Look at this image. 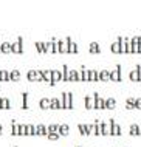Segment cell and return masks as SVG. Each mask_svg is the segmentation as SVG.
<instances>
[{
  "instance_id": "cell-23",
  "label": "cell",
  "mask_w": 141,
  "mask_h": 147,
  "mask_svg": "<svg viewBox=\"0 0 141 147\" xmlns=\"http://www.w3.org/2000/svg\"><path fill=\"white\" fill-rule=\"evenodd\" d=\"M59 43V53H68V45H67V40H58Z\"/></svg>"
},
{
  "instance_id": "cell-9",
  "label": "cell",
  "mask_w": 141,
  "mask_h": 147,
  "mask_svg": "<svg viewBox=\"0 0 141 147\" xmlns=\"http://www.w3.org/2000/svg\"><path fill=\"white\" fill-rule=\"evenodd\" d=\"M51 81H54L58 84L59 81H62V70L56 68V70H51Z\"/></svg>"
},
{
  "instance_id": "cell-34",
  "label": "cell",
  "mask_w": 141,
  "mask_h": 147,
  "mask_svg": "<svg viewBox=\"0 0 141 147\" xmlns=\"http://www.w3.org/2000/svg\"><path fill=\"white\" fill-rule=\"evenodd\" d=\"M26 135H31V136H36V127L31 124H26Z\"/></svg>"
},
{
  "instance_id": "cell-16",
  "label": "cell",
  "mask_w": 141,
  "mask_h": 147,
  "mask_svg": "<svg viewBox=\"0 0 141 147\" xmlns=\"http://www.w3.org/2000/svg\"><path fill=\"white\" fill-rule=\"evenodd\" d=\"M129 133L132 135V136H140L141 135V129L138 124H132L130 125V130H129Z\"/></svg>"
},
{
  "instance_id": "cell-41",
  "label": "cell",
  "mask_w": 141,
  "mask_h": 147,
  "mask_svg": "<svg viewBox=\"0 0 141 147\" xmlns=\"http://www.w3.org/2000/svg\"><path fill=\"white\" fill-rule=\"evenodd\" d=\"M48 132H58V124H50L47 127Z\"/></svg>"
},
{
  "instance_id": "cell-28",
  "label": "cell",
  "mask_w": 141,
  "mask_h": 147,
  "mask_svg": "<svg viewBox=\"0 0 141 147\" xmlns=\"http://www.w3.org/2000/svg\"><path fill=\"white\" fill-rule=\"evenodd\" d=\"M68 68H70V67H68L67 63L62 65V81L64 82H68Z\"/></svg>"
},
{
  "instance_id": "cell-21",
  "label": "cell",
  "mask_w": 141,
  "mask_h": 147,
  "mask_svg": "<svg viewBox=\"0 0 141 147\" xmlns=\"http://www.w3.org/2000/svg\"><path fill=\"white\" fill-rule=\"evenodd\" d=\"M90 53H93V54H99L101 53V47H99L98 42H92L90 43Z\"/></svg>"
},
{
  "instance_id": "cell-26",
  "label": "cell",
  "mask_w": 141,
  "mask_h": 147,
  "mask_svg": "<svg viewBox=\"0 0 141 147\" xmlns=\"http://www.w3.org/2000/svg\"><path fill=\"white\" fill-rule=\"evenodd\" d=\"M9 99L8 98H0V109H3V110H8L9 109Z\"/></svg>"
},
{
  "instance_id": "cell-4",
  "label": "cell",
  "mask_w": 141,
  "mask_h": 147,
  "mask_svg": "<svg viewBox=\"0 0 141 147\" xmlns=\"http://www.w3.org/2000/svg\"><path fill=\"white\" fill-rule=\"evenodd\" d=\"M108 81H113V82H121V81H123V79H121V65H119V63H116L115 70L110 71Z\"/></svg>"
},
{
  "instance_id": "cell-42",
  "label": "cell",
  "mask_w": 141,
  "mask_h": 147,
  "mask_svg": "<svg viewBox=\"0 0 141 147\" xmlns=\"http://www.w3.org/2000/svg\"><path fill=\"white\" fill-rule=\"evenodd\" d=\"M134 102H135V109H141V98L134 99Z\"/></svg>"
},
{
  "instance_id": "cell-40",
  "label": "cell",
  "mask_w": 141,
  "mask_h": 147,
  "mask_svg": "<svg viewBox=\"0 0 141 147\" xmlns=\"http://www.w3.org/2000/svg\"><path fill=\"white\" fill-rule=\"evenodd\" d=\"M87 135H95V125L87 124Z\"/></svg>"
},
{
  "instance_id": "cell-2",
  "label": "cell",
  "mask_w": 141,
  "mask_h": 147,
  "mask_svg": "<svg viewBox=\"0 0 141 147\" xmlns=\"http://www.w3.org/2000/svg\"><path fill=\"white\" fill-rule=\"evenodd\" d=\"M108 130H110L112 136H121V125L115 124V119L113 118L108 119Z\"/></svg>"
},
{
  "instance_id": "cell-11",
  "label": "cell",
  "mask_w": 141,
  "mask_h": 147,
  "mask_svg": "<svg viewBox=\"0 0 141 147\" xmlns=\"http://www.w3.org/2000/svg\"><path fill=\"white\" fill-rule=\"evenodd\" d=\"M84 104H85V109H88V110L95 109V98L93 96H85L84 98Z\"/></svg>"
},
{
  "instance_id": "cell-31",
  "label": "cell",
  "mask_w": 141,
  "mask_h": 147,
  "mask_svg": "<svg viewBox=\"0 0 141 147\" xmlns=\"http://www.w3.org/2000/svg\"><path fill=\"white\" fill-rule=\"evenodd\" d=\"M110 50H112V53H115V54H121V48H119V42L116 40L115 43H112V45H110Z\"/></svg>"
},
{
  "instance_id": "cell-45",
  "label": "cell",
  "mask_w": 141,
  "mask_h": 147,
  "mask_svg": "<svg viewBox=\"0 0 141 147\" xmlns=\"http://www.w3.org/2000/svg\"><path fill=\"white\" fill-rule=\"evenodd\" d=\"M78 147H79V146H78Z\"/></svg>"
},
{
  "instance_id": "cell-37",
  "label": "cell",
  "mask_w": 141,
  "mask_h": 147,
  "mask_svg": "<svg viewBox=\"0 0 141 147\" xmlns=\"http://www.w3.org/2000/svg\"><path fill=\"white\" fill-rule=\"evenodd\" d=\"M78 129L82 136H87V124H78Z\"/></svg>"
},
{
  "instance_id": "cell-32",
  "label": "cell",
  "mask_w": 141,
  "mask_h": 147,
  "mask_svg": "<svg viewBox=\"0 0 141 147\" xmlns=\"http://www.w3.org/2000/svg\"><path fill=\"white\" fill-rule=\"evenodd\" d=\"M22 109L23 110L28 109V93H26V91H23V93H22Z\"/></svg>"
},
{
  "instance_id": "cell-7",
  "label": "cell",
  "mask_w": 141,
  "mask_h": 147,
  "mask_svg": "<svg viewBox=\"0 0 141 147\" xmlns=\"http://www.w3.org/2000/svg\"><path fill=\"white\" fill-rule=\"evenodd\" d=\"M93 98H95V109L96 110H101V109H104V99L99 96V93H93Z\"/></svg>"
},
{
  "instance_id": "cell-24",
  "label": "cell",
  "mask_w": 141,
  "mask_h": 147,
  "mask_svg": "<svg viewBox=\"0 0 141 147\" xmlns=\"http://www.w3.org/2000/svg\"><path fill=\"white\" fill-rule=\"evenodd\" d=\"M9 51H11V43L9 42L0 43V53H9Z\"/></svg>"
},
{
  "instance_id": "cell-6",
  "label": "cell",
  "mask_w": 141,
  "mask_h": 147,
  "mask_svg": "<svg viewBox=\"0 0 141 147\" xmlns=\"http://www.w3.org/2000/svg\"><path fill=\"white\" fill-rule=\"evenodd\" d=\"M140 67H141V65H135V68L130 70V73H129V79H130V81L141 82V81H140V70H138Z\"/></svg>"
},
{
  "instance_id": "cell-36",
  "label": "cell",
  "mask_w": 141,
  "mask_h": 147,
  "mask_svg": "<svg viewBox=\"0 0 141 147\" xmlns=\"http://www.w3.org/2000/svg\"><path fill=\"white\" fill-rule=\"evenodd\" d=\"M11 135H13V136H17V122L14 121H11Z\"/></svg>"
},
{
  "instance_id": "cell-27",
  "label": "cell",
  "mask_w": 141,
  "mask_h": 147,
  "mask_svg": "<svg viewBox=\"0 0 141 147\" xmlns=\"http://www.w3.org/2000/svg\"><path fill=\"white\" fill-rule=\"evenodd\" d=\"M20 79V71L19 70H11L9 71V81H19Z\"/></svg>"
},
{
  "instance_id": "cell-1",
  "label": "cell",
  "mask_w": 141,
  "mask_h": 147,
  "mask_svg": "<svg viewBox=\"0 0 141 147\" xmlns=\"http://www.w3.org/2000/svg\"><path fill=\"white\" fill-rule=\"evenodd\" d=\"M59 99V104L62 105V109H67V110H73V94L71 91H64L60 94Z\"/></svg>"
},
{
  "instance_id": "cell-29",
  "label": "cell",
  "mask_w": 141,
  "mask_h": 147,
  "mask_svg": "<svg viewBox=\"0 0 141 147\" xmlns=\"http://www.w3.org/2000/svg\"><path fill=\"white\" fill-rule=\"evenodd\" d=\"M9 81V71L8 70H0V82Z\"/></svg>"
},
{
  "instance_id": "cell-5",
  "label": "cell",
  "mask_w": 141,
  "mask_h": 147,
  "mask_svg": "<svg viewBox=\"0 0 141 147\" xmlns=\"http://www.w3.org/2000/svg\"><path fill=\"white\" fill-rule=\"evenodd\" d=\"M26 78H28V81H33V82H42V81H43L42 76L39 74V70H34V68L28 70Z\"/></svg>"
},
{
  "instance_id": "cell-17",
  "label": "cell",
  "mask_w": 141,
  "mask_h": 147,
  "mask_svg": "<svg viewBox=\"0 0 141 147\" xmlns=\"http://www.w3.org/2000/svg\"><path fill=\"white\" fill-rule=\"evenodd\" d=\"M98 127H99V133L101 135H110V130H108V125L106 124V122H101L99 121Z\"/></svg>"
},
{
  "instance_id": "cell-22",
  "label": "cell",
  "mask_w": 141,
  "mask_h": 147,
  "mask_svg": "<svg viewBox=\"0 0 141 147\" xmlns=\"http://www.w3.org/2000/svg\"><path fill=\"white\" fill-rule=\"evenodd\" d=\"M39 107H40L42 110L50 109V99H48V98H42V99L39 101Z\"/></svg>"
},
{
  "instance_id": "cell-30",
  "label": "cell",
  "mask_w": 141,
  "mask_h": 147,
  "mask_svg": "<svg viewBox=\"0 0 141 147\" xmlns=\"http://www.w3.org/2000/svg\"><path fill=\"white\" fill-rule=\"evenodd\" d=\"M17 135L25 136L26 135V124H17Z\"/></svg>"
},
{
  "instance_id": "cell-14",
  "label": "cell",
  "mask_w": 141,
  "mask_h": 147,
  "mask_svg": "<svg viewBox=\"0 0 141 147\" xmlns=\"http://www.w3.org/2000/svg\"><path fill=\"white\" fill-rule=\"evenodd\" d=\"M68 82H78V71L75 68H68Z\"/></svg>"
},
{
  "instance_id": "cell-44",
  "label": "cell",
  "mask_w": 141,
  "mask_h": 147,
  "mask_svg": "<svg viewBox=\"0 0 141 147\" xmlns=\"http://www.w3.org/2000/svg\"><path fill=\"white\" fill-rule=\"evenodd\" d=\"M16 147H17V146H16Z\"/></svg>"
},
{
  "instance_id": "cell-8",
  "label": "cell",
  "mask_w": 141,
  "mask_h": 147,
  "mask_svg": "<svg viewBox=\"0 0 141 147\" xmlns=\"http://www.w3.org/2000/svg\"><path fill=\"white\" fill-rule=\"evenodd\" d=\"M65 40H67V45H68V53H73V54L78 53V43H75L71 40V37H67Z\"/></svg>"
},
{
  "instance_id": "cell-35",
  "label": "cell",
  "mask_w": 141,
  "mask_h": 147,
  "mask_svg": "<svg viewBox=\"0 0 141 147\" xmlns=\"http://www.w3.org/2000/svg\"><path fill=\"white\" fill-rule=\"evenodd\" d=\"M59 136H60V135H59L58 132H48V133H47V138H48V140H53V141L59 140Z\"/></svg>"
},
{
  "instance_id": "cell-43",
  "label": "cell",
  "mask_w": 141,
  "mask_h": 147,
  "mask_svg": "<svg viewBox=\"0 0 141 147\" xmlns=\"http://www.w3.org/2000/svg\"><path fill=\"white\" fill-rule=\"evenodd\" d=\"M2 130H3V125L0 124V135H2Z\"/></svg>"
},
{
  "instance_id": "cell-25",
  "label": "cell",
  "mask_w": 141,
  "mask_h": 147,
  "mask_svg": "<svg viewBox=\"0 0 141 147\" xmlns=\"http://www.w3.org/2000/svg\"><path fill=\"white\" fill-rule=\"evenodd\" d=\"M53 42H54V39H51L50 42H43V50H45V53H53Z\"/></svg>"
},
{
  "instance_id": "cell-3",
  "label": "cell",
  "mask_w": 141,
  "mask_h": 147,
  "mask_svg": "<svg viewBox=\"0 0 141 147\" xmlns=\"http://www.w3.org/2000/svg\"><path fill=\"white\" fill-rule=\"evenodd\" d=\"M11 53H16V54H22L23 53V40L22 37H17V40L14 43H11Z\"/></svg>"
},
{
  "instance_id": "cell-15",
  "label": "cell",
  "mask_w": 141,
  "mask_h": 147,
  "mask_svg": "<svg viewBox=\"0 0 141 147\" xmlns=\"http://www.w3.org/2000/svg\"><path fill=\"white\" fill-rule=\"evenodd\" d=\"M39 74L42 76V79L45 82H50L51 81V70H39Z\"/></svg>"
},
{
  "instance_id": "cell-20",
  "label": "cell",
  "mask_w": 141,
  "mask_h": 147,
  "mask_svg": "<svg viewBox=\"0 0 141 147\" xmlns=\"http://www.w3.org/2000/svg\"><path fill=\"white\" fill-rule=\"evenodd\" d=\"M50 109H54V110H60V109H62V105L59 104V99L58 98L50 99Z\"/></svg>"
},
{
  "instance_id": "cell-33",
  "label": "cell",
  "mask_w": 141,
  "mask_h": 147,
  "mask_svg": "<svg viewBox=\"0 0 141 147\" xmlns=\"http://www.w3.org/2000/svg\"><path fill=\"white\" fill-rule=\"evenodd\" d=\"M81 76H82V81L88 82V68H85V67H81Z\"/></svg>"
},
{
  "instance_id": "cell-10",
  "label": "cell",
  "mask_w": 141,
  "mask_h": 147,
  "mask_svg": "<svg viewBox=\"0 0 141 147\" xmlns=\"http://www.w3.org/2000/svg\"><path fill=\"white\" fill-rule=\"evenodd\" d=\"M58 133L60 135V136H67V135L70 133V127H68L67 124H59L58 125Z\"/></svg>"
},
{
  "instance_id": "cell-18",
  "label": "cell",
  "mask_w": 141,
  "mask_h": 147,
  "mask_svg": "<svg viewBox=\"0 0 141 147\" xmlns=\"http://www.w3.org/2000/svg\"><path fill=\"white\" fill-rule=\"evenodd\" d=\"M98 81V71L95 68H90L88 70V82H95Z\"/></svg>"
},
{
  "instance_id": "cell-19",
  "label": "cell",
  "mask_w": 141,
  "mask_h": 147,
  "mask_svg": "<svg viewBox=\"0 0 141 147\" xmlns=\"http://www.w3.org/2000/svg\"><path fill=\"white\" fill-rule=\"evenodd\" d=\"M36 133H37V135H42V136H47L48 130H47V127L43 125V124H39V125H36Z\"/></svg>"
},
{
  "instance_id": "cell-13",
  "label": "cell",
  "mask_w": 141,
  "mask_h": 147,
  "mask_svg": "<svg viewBox=\"0 0 141 147\" xmlns=\"http://www.w3.org/2000/svg\"><path fill=\"white\" fill-rule=\"evenodd\" d=\"M108 76H110V71H108V70H101V71H98V81L106 82V81H108Z\"/></svg>"
},
{
  "instance_id": "cell-39",
  "label": "cell",
  "mask_w": 141,
  "mask_h": 147,
  "mask_svg": "<svg viewBox=\"0 0 141 147\" xmlns=\"http://www.w3.org/2000/svg\"><path fill=\"white\" fill-rule=\"evenodd\" d=\"M34 45H36V48H37V51H39L40 54L45 53V50H43V42H36Z\"/></svg>"
},
{
  "instance_id": "cell-38",
  "label": "cell",
  "mask_w": 141,
  "mask_h": 147,
  "mask_svg": "<svg viewBox=\"0 0 141 147\" xmlns=\"http://www.w3.org/2000/svg\"><path fill=\"white\" fill-rule=\"evenodd\" d=\"M126 109H127V110H132V109H135V102H134V98H129L127 101H126Z\"/></svg>"
},
{
  "instance_id": "cell-12",
  "label": "cell",
  "mask_w": 141,
  "mask_h": 147,
  "mask_svg": "<svg viewBox=\"0 0 141 147\" xmlns=\"http://www.w3.org/2000/svg\"><path fill=\"white\" fill-rule=\"evenodd\" d=\"M116 107V101L113 98H108V99H104V109H108V110H113Z\"/></svg>"
}]
</instances>
